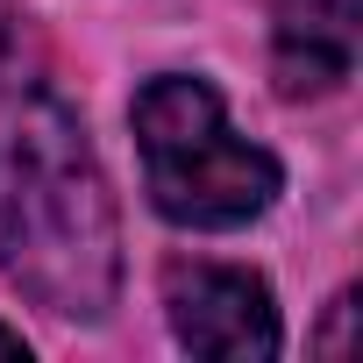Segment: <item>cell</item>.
I'll list each match as a JSON object with an SVG mask.
<instances>
[{
    "label": "cell",
    "instance_id": "cell-1",
    "mask_svg": "<svg viewBox=\"0 0 363 363\" xmlns=\"http://www.w3.org/2000/svg\"><path fill=\"white\" fill-rule=\"evenodd\" d=\"M0 278L57 320H100L121 292V221L86 121L29 65L0 0Z\"/></svg>",
    "mask_w": 363,
    "mask_h": 363
},
{
    "label": "cell",
    "instance_id": "cell-2",
    "mask_svg": "<svg viewBox=\"0 0 363 363\" xmlns=\"http://www.w3.org/2000/svg\"><path fill=\"white\" fill-rule=\"evenodd\" d=\"M135 121V150H143V178H150V207L171 228H250L285 171L264 143L228 128V107L207 79L193 72H164L135 93L128 107Z\"/></svg>",
    "mask_w": 363,
    "mask_h": 363
},
{
    "label": "cell",
    "instance_id": "cell-3",
    "mask_svg": "<svg viewBox=\"0 0 363 363\" xmlns=\"http://www.w3.org/2000/svg\"><path fill=\"white\" fill-rule=\"evenodd\" d=\"M164 313L178 349L214 356V363H264L285 349L271 285L235 264H171L164 271Z\"/></svg>",
    "mask_w": 363,
    "mask_h": 363
},
{
    "label": "cell",
    "instance_id": "cell-4",
    "mask_svg": "<svg viewBox=\"0 0 363 363\" xmlns=\"http://www.w3.org/2000/svg\"><path fill=\"white\" fill-rule=\"evenodd\" d=\"M356 0H278V93L306 100L349 79Z\"/></svg>",
    "mask_w": 363,
    "mask_h": 363
},
{
    "label": "cell",
    "instance_id": "cell-5",
    "mask_svg": "<svg viewBox=\"0 0 363 363\" xmlns=\"http://www.w3.org/2000/svg\"><path fill=\"white\" fill-rule=\"evenodd\" d=\"M0 356H29V342H22L15 328H0Z\"/></svg>",
    "mask_w": 363,
    "mask_h": 363
}]
</instances>
